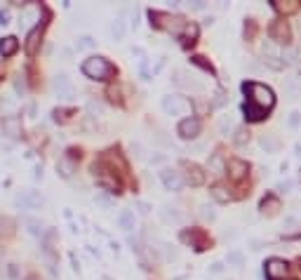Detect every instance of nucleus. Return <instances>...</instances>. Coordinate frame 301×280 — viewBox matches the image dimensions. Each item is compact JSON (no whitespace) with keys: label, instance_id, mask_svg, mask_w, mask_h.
Returning <instances> with one entry per match:
<instances>
[{"label":"nucleus","instance_id":"bb28decb","mask_svg":"<svg viewBox=\"0 0 301 280\" xmlns=\"http://www.w3.org/2000/svg\"><path fill=\"white\" fill-rule=\"evenodd\" d=\"M226 264L233 268H242V264H245V254L240 252V250H231V252L226 254Z\"/></svg>","mask_w":301,"mask_h":280},{"label":"nucleus","instance_id":"aec40b11","mask_svg":"<svg viewBox=\"0 0 301 280\" xmlns=\"http://www.w3.org/2000/svg\"><path fill=\"white\" fill-rule=\"evenodd\" d=\"M259 146H261L266 153H275V151L280 148V139H278L275 134H263L261 139H259Z\"/></svg>","mask_w":301,"mask_h":280},{"label":"nucleus","instance_id":"c756f323","mask_svg":"<svg viewBox=\"0 0 301 280\" xmlns=\"http://www.w3.org/2000/svg\"><path fill=\"white\" fill-rule=\"evenodd\" d=\"M14 233V221L10 217H0V238H10Z\"/></svg>","mask_w":301,"mask_h":280},{"label":"nucleus","instance_id":"20e7f679","mask_svg":"<svg viewBox=\"0 0 301 280\" xmlns=\"http://www.w3.org/2000/svg\"><path fill=\"white\" fill-rule=\"evenodd\" d=\"M160 181H162V186L167 188V191H174V193L183 188L181 172H177V170H172V167H162V170H160Z\"/></svg>","mask_w":301,"mask_h":280},{"label":"nucleus","instance_id":"a878e982","mask_svg":"<svg viewBox=\"0 0 301 280\" xmlns=\"http://www.w3.org/2000/svg\"><path fill=\"white\" fill-rule=\"evenodd\" d=\"M242 111H245V116H247L249 120H254V122H257V120H263V118H266V111H263V108H259V106H254L252 101H247Z\"/></svg>","mask_w":301,"mask_h":280},{"label":"nucleus","instance_id":"393cba45","mask_svg":"<svg viewBox=\"0 0 301 280\" xmlns=\"http://www.w3.org/2000/svg\"><path fill=\"white\" fill-rule=\"evenodd\" d=\"M181 40H183V45H193L198 40V24H186V28L181 31Z\"/></svg>","mask_w":301,"mask_h":280},{"label":"nucleus","instance_id":"6ab92c4d","mask_svg":"<svg viewBox=\"0 0 301 280\" xmlns=\"http://www.w3.org/2000/svg\"><path fill=\"white\" fill-rule=\"evenodd\" d=\"M160 214H162V219H165L167 224H181V221H183L179 207H170V205H165V207L160 210Z\"/></svg>","mask_w":301,"mask_h":280},{"label":"nucleus","instance_id":"c03bdc74","mask_svg":"<svg viewBox=\"0 0 301 280\" xmlns=\"http://www.w3.org/2000/svg\"><path fill=\"white\" fill-rule=\"evenodd\" d=\"M210 271H212V273H221V271H223V264H221V261H214V264L210 266Z\"/></svg>","mask_w":301,"mask_h":280},{"label":"nucleus","instance_id":"1a4fd4ad","mask_svg":"<svg viewBox=\"0 0 301 280\" xmlns=\"http://www.w3.org/2000/svg\"><path fill=\"white\" fill-rule=\"evenodd\" d=\"M268 33H271V40H273V42H280V45H287L289 42V26H287V21H282V19L275 21Z\"/></svg>","mask_w":301,"mask_h":280},{"label":"nucleus","instance_id":"4be33fe9","mask_svg":"<svg viewBox=\"0 0 301 280\" xmlns=\"http://www.w3.org/2000/svg\"><path fill=\"white\" fill-rule=\"evenodd\" d=\"M226 165H228V162H223L221 153H212L210 162H207V167H210L212 174H223V172H226Z\"/></svg>","mask_w":301,"mask_h":280},{"label":"nucleus","instance_id":"f257e3e1","mask_svg":"<svg viewBox=\"0 0 301 280\" xmlns=\"http://www.w3.org/2000/svg\"><path fill=\"white\" fill-rule=\"evenodd\" d=\"M82 73L92 80H108L111 76H116V68L111 66V61L106 57L94 54V57H87L82 61Z\"/></svg>","mask_w":301,"mask_h":280},{"label":"nucleus","instance_id":"49530a36","mask_svg":"<svg viewBox=\"0 0 301 280\" xmlns=\"http://www.w3.org/2000/svg\"><path fill=\"white\" fill-rule=\"evenodd\" d=\"M139 210H141V212H144V214H148V212H151V207H148L146 202H139Z\"/></svg>","mask_w":301,"mask_h":280},{"label":"nucleus","instance_id":"39448f33","mask_svg":"<svg viewBox=\"0 0 301 280\" xmlns=\"http://www.w3.org/2000/svg\"><path fill=\"white\" fill-rule=\"evenodd\" d=\"M287 273H289V266L285 259L273 257V259L266 261V278L268 280H282V278H287Z\"/></svg>","mask_w":301,"mask_h":280},{"label":"nucleus","instance_id":"412c9836","mask_svg":"<svg viewBox=\"0 0 301 280\" xmlns=\"http://www.w3.org/2000/svg\"><path fill=\"white\" fill-rule=\"evenodd\" d=\"M273 7L280 14H292V12L299 10V0H275Z\"/></svg>","mask_w":301,"mask_h":280},{"label":"nucleus","instance_id":"09e8293b","mask_svg":"<svg viewBox=\"0 0 301 280\" xmlns=\"http://www.w3.org/2000/svg\"><path fill=\"white\" fill-rule=\"evenodd\" d=\"M299 33H301V26H299Z\"/></svg>","mask_w":301,"mask_h":280},{"label":"nucleus","instance_id":"a18cd8bd","mask_svg":"<svg viewBox=\"0 0 301 280\" xmlns=\"http://www.w3.org/2000/svg\"><path fill=\"white\" fill-rule=\"evenodd\" d=\"M7 19H10V14L5 12V10H0V24H7Z\"/></svg>","mask_w":301,"mask_h":280},{"label":"nucleus","instance_id":"9b49d317","mask_svg":"<svg viewBox=\"0 0 301 280\" xmlns=\"http://www.w3.org/2000/svg\"><path fill=\"white\" fill-rule=\"evenodd\" d=\"M278 59H280V52L275 50L273 40H266L263 42V61L271 68H282V61H278Z\"/></svg>","mask_w":301,"mask_h":280},{"label":"nucleus","instance_id":"4468645a","mask_svg":"<svg viewBox=\"0 0 301 280\" xmlns=\"http://www.w3.org/2000/svg\"><path fill=\"white\" fill-rule=\"evenodd\" d=\"M42 28H45V24H38V26L28 33V38H26V52L28 54L38 52V42H40V38H42Z\"/></svg>","mask_w":301,"mask_h":280},{"label":"nucleus","instance_id":"4c0bfd02","mask_svg":"<svg viewBox=\"0 0 301 280\" xmlns=\"http://www.w3.org/2000/svg\"><path fill=\"white\" fill-rule=\"evenodd\" d=\"M299 122H301V113H299V111H292V113H289V118H287V125L292 127V130H297V127H299Z\"/></svg>","mask_w":301,"mask_h":280},{"label":"nucleus","instance_id":"f3484780","mask_svg":"<svg viewBox=\"0 0 301 280\" xmlns=\"http://www.w3.org/2000/svg\"><path fill=\"white\" fill-rule=\"evenodd\" d=\"M259 210H261L263 214H268V217H273V214H278V210H280V200L275 198V196H266V198L261 200V205H259Z\"/></svg>","mask_w":301,"mask_h":280},{"label":"nucleus","instance_id":"c9c22d12","mask_svg":"<svg viewBox=\"0 0 301 280\" xmlns=\"http://www.w3.org/2000/svg\"><path fill=\"white\" fill-rule=\"evenodd\" d=\"M297 226H299V219H297L294 214H287V217L282 219V228H287V231H294Z\"/></svg>","mask_w":301,"mask_h":280},{"label":"nucleus","instance_id":"f704fd0d","mask_svg":"<svg viewBox=\"0 0 301 280\" xmlns=\"http://www.w3.org/2000/svg\"><path fill=\"white\" fill-rule=\"evenodd\" d=\"M212 196L219 200V202H228V200H231V193H228L223 186H214L212 188Z\"/></svg>","mask_w":301,"mask_h":280},{"label":"nucleus","instance_id":"37998d69","mask_svg":"<svg viewBox=\"0 0 301 280\" xmlns=\"http://www.w3.org/2000/svg\"><path fill=\"white\" fill-rule=\"evenodd\" d=\"M162 247H165V257H167V259H177V250H174L172 245H167V242H165Z\"/></svg>","mask_w":301,"mask_h":280},{"label":"nucleus","instance_id":"9d476101","mask_svg":"<svg viewBox=\"0 0 301 280\" xmlns=\"http://www.w3.org/2000/svg\"><path fill=\"white\" fill-rule=\"evenodd\" d=\"M247 162L245 160H238V158H233V160H228V165H226V172H228V177L233 179V181H240L245 174H247Z\"/></svg>","mask_w":301,"mask_h":280},{"label":"nucleus","instance_id":"e433bc0d","mask_svg":"<svg viewBox=\"0 0 301 280\" xmlns=\"http://www.w3.org/2000/svg\"><path fill=\"white\" fill-rule=\"evenodd\" d=\"M254 33H257V24H254V19H247V21H245V38L252 40Z\"/></svg>","mask_w":301,"mask_h":280},{"label":"nucleus","instance_id":"58836bf2","mask_svg":"<svg viewBox=\"0 0 301 280\" xmlns=\"http://www.w3.org/2000/svg\"><path fill=\"white\" fill-rule=\"evenodd\" d=\"M200 214H202L205 219H210V221L217 219V212H214V207H210V205H202V207H200Z\"/></svg>","mask_w":301,"mask_h":280},{"label":"nucleus","instance_id":"473e14b6","mask_svg":"<svg viewBox=\"0 0 301 280\" xmlns=\"http://www.w3.org/2000/svg\"><path fill=\"white\" fill-rule=\"evenodd\" d=\"M282 87H285V92H287V97H292V99H297V97H299V82H297V80H294V78L285 80V85H282Z\"/></svg>","mask_w":301,"mask_h":280},{"label":"nucleus","instance_id":"0eeeda50","mask_svg":"<svg viewBox=\"0 0 301 280\" xmlns=\"http://www.w3.org/2000/svg\"><path fill=\"white\" fill-rule=\"evenodd\" d=\"M0 113H2L5 118L17 116V113H19V97L12 92L2 94V97H0Z\"/></svg>","mask_w":301,"mask_h":280},{"label":"nucleus","instance_id":"f8f14e48","mask_svg":"<svg viewBox=\"0 0 301 280\" xmlns=\"http://www.w3.org/2000/svg\"><path fill=\"white\" fill-rule=\"evenodd\" d=\"M183 170H186V181L191 184V186H202V181H205V172L193 165V162H186L183 165Z\"/></svg>","mask_w":301,"mask_h":280},{"label":"nucleus","instance_id":"2eb2a0df","mask_svg":"<svg viewBox=\"0 0 301 280\" xmlns=\"http://www.w3.org/2000/svg\"><path fill=\"white\" fill-rule=\"evenodd\" d=\"M2 130L7 137H19L21 134V118L12 116V118H2Z\"/></svg>","mask_w":301,"mask_h":280},{"label":"nucleus","instance_id":"5701e85b","mask_svg":"<svg viewBox=\"0 0 301 280\" xmlns=\"http://www.w3.org/2000/svg\"><path fill=\"white\" fill-rule=\"evenodd\" d=\"M280 61H282V66H297L299 52H297L294 47H285V50L280 52Z\"/></svg>","mask_w":301,"mask_h":280},{"label":"nucleus","instance_id":"72a5a7b5","mask_svg":"<svg viewBox=\"0 0 301 280\" xmlns=\"http://www.w3.org/2000/svg\"><path fill=\"white\" fill-rule=\"evenodd\" d=\"M24 224L28 226V231H31L33 236H38L40 231H42V224H40L38 219H33V217H24Z\"/></svg>","mask_w":301,"mask_h":280},{"label":"nucleus","instance_id":"2f4dec72","mask_svg":"<svg viewBox=\"0 0 301 280\" xmlns=\"http://www.w3.org/2000/svg\"><path fill=\"white\" fill-rule=\"evenodd\" d=\"M249 134H252V132H249L247 127H238V130H236V137H233V141H236L238 146H245V144L249 141Z\"/></svg>","mask_w":301,"mask_h":280},{"label":"nucleus","instance_id":"79ce46f5","mask_svg":"<svg viewBox=\"0 0 301 280\" xmlns=\"http://www.w3.org/2000/svg\"><path fill=\"white\" fill-rule=\"evenodd\" d=\"M94 45V40L90 38V36H85V38H80V42H78V47L80 50H85V47H92Z\"/></svg>","mask_w":301,"mask_h":280},{"label":"nucleus","instance_id":"de8ad7c7","mask_svg":"<svg viewBox=\"0 0 301 280\" xmlns=\"http://www.w3.org/2000/svg\"><path fill=\"white\" fill-rule=\"evenodd\" d=\"M252 250H261V240H252Z\"/></svg>","mask_w":301,"mask_h":280},{"label":"nucleus","instance_id":"f03ea898","mask_svg":"<svg viewBox=\"0 0 301 280\" xmlns=\"http://www.w3.org/2000/svg\"><path fill=\"white\" fill-rule=\"evenodd\" d=\"M245 92L249 94V101L254 104V106L263 108V111H268V108H273L275 104V94L271 87H266L261 82H245V87H242Z\"/></svg>","mask_w":301,"mask_h":280},{"label":"nucleus","instance_id":"423d86ee","mask_svg":"<svg viewBox=\"0 0 301 280\" xmlns=\"http://www.w3.org/2000/svg\"><path fill=\"white\" fill-rule=\"evenodd\" d=\"M200 130H202V125H200L198 118H183L179 122V127H177V132H179L181 139H196L200 134Z\"/></svg>","mask_w":301,"mask_h":280},{"label":"nucleus","instance_id":"c85d7f7f","mask_svg":"<svg viewBox=\"0 0 301 280\" xmlns=\"http://www.w3.org/2000/svg\"><path fill=\"white\" fill-rule=\"evenodd\" d=\"M125 31H127V28H125V21H122V19H113V21H111V38L113 40H122L125 38Z\"/></svg>","mask_w":301,"mask_h":280},{"label":"nucleus","instance_id":"b1692460","mask_svg":"<svg viewBox=\"0 0 301 280\" xmlns=\"http://www.w3.org/2000/svg\"><path fill=\"white\" fill-rule=\"evenodd\" d=\"M118 226L122 228V231H132V228H134V212H132V210H122V212L118 214Z\"/></svg>","mask_w":301,"mask_h":280},{"label":"nucleus","instance_id":"a211bd4d","mask_svg":"<svg viewBox=\"0 0 301 280\" xmlns=\"http://www.w3.org/2000/svg\"><path fill=\"white\" fill-rule=\"evenodd\" d=\"M217 130H219V134H231L233 130H238L236 127V116H231V113L221 116L219 122H217Z\"/></svg>","mask_w":301,"mask_h":280},{"label":"nucleus","instance_id":"dca6fc26","mask_svg":"<svg viewBox=\"0 0 301 280\" xmlns=\"http://www.w3.org/2000/svg\"><path fill=\"white\" fill-rule=\"evenodd\" d=\"M17 50H19V40L14 36H7V38L0 40V57H12Z\"/></svg>","mask_w":301,"mask_h":280},{"label":"nucleus","instance_id":"7ed1b4c3","mask_svg":"<svg viewBox=\"0 0 301 280\" xmlns=\"http://www.w3.org/2000/svg\"><path fill=\"white\" fill-rule=\"evenodd\" d=\"M162 111L167 116H188L191 113V101L179 94H167L162 97Z\"/></svg>","mask_w":301,"mask_h":280},{"label":"nucleus","instance_id":"cd10ccee","mask_svg":"<svg viewBox=\"0 0 301 280\" xmlns=\"http://www.w3.org/2000/svg\"><path fill=\"white\" fill-rule=\"evenodd\" d=\"M57 170L61 172V177H71V174L76 172V162H73V158H61L59 160V165H57Z\"/></svg>","mask_w":301,"mask_h":280},{"label":"nucleus","instance_id":"a19ab883","mask_svg":"<svg viewBox=\"0 0 301 280\" xmlns=\"http://www.w3.org/2000/svg\"><path fill=\"white\" fill-rule=\"evenodd\" d=\"M205 57H193V61H196L198 66H202L205 71H210V73H214V68H212V64H207V61H202Z\"/></svg>","mask_w":301,"mask_h":280},{"label":"nucleus","instance_id":"6e6552de","mask_svg":"<svg viewBox=\"0 0 301 280\" xmlns=\"http://www.w3.org/2000/svg\"><path fill=\"white\" fill-rule=\"evenodd\" d=\"M52 90L59 94L61 99H71V97H73V85H71L68 76H64V73L54 76V80H52Z\"/></svg>","mask_w":301,"mask_h":280},{"label":"nucleus","instance_id":"ea45409f","mask_svg":"<svg viewBox=\"0 0 301 280\" xmlns=\"http://www.w3.org/2000/svg\"><path fill=\"white\" fill-rule=\"evenodd\" d=\"M292 188H294V181H280V184H278V186H275V191H280V193H289V191H292Z\"/></svg>","mask_w":301,"mask_h":280},{"label":"nucleus","instance_id":"7c9ffc66","mask_svg":"<svg viewBox=\"0 0 301 280\" xmlns=\"http://www.w3.org/2000/svg\"><path fill=\"white\" fill-rule=\"evenodd\" d=\"M183 240H193L196 242V250H205V236L200 231H191V233H183Z\"/></svg>","mask_w":301,"mask_h":280},{"label":"nucleus","instance_id":"ddd939ff","mask_svg":"<svg viewBox=\"0 0 301 280\" xmlns=\"http://www.w3.org/2000/svg\"><path fill=\"white\" fill-rule=\"evenodd\" d=\"M188 76L183 73V71H177L174 73V85L177 87H183V90H196V92H202L205 87H202V82H193V80H186Z\"/></svg>","mask_w":301,"mask_h":280}]
</instances>
